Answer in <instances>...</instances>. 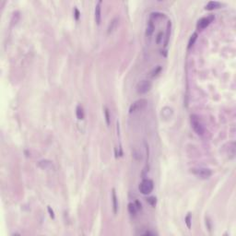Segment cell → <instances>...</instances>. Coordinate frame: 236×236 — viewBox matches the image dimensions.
Listing matches in <instances>:
<instances>
[{
	"instance_id": "obj_8",
	"label": "cell",
	"mask_w": 236,
	"mask_h": 236,
	"mask_svg": "<svg viewBox=\"0 0 236 236\" xmlns=\"http://www.w3.org/2000/svg\"><path fill=\"white\" fill-rule=\"evenodd\" d=\"M38 166L43 170H54V164L49 160H42L38 162Z\"/></svg>"
},
{
	"instance_id": "obj_18",
	"label": "cell",
	"mask_w": 236,
	"mask_h": 236,
	"mask_svg": "<svg viewBox=\"0 0 236 236\" xmlns=\"http://www.w3.org/2000/svg\"><path fill=\"white\" fill-rule=\"evenodd\" d=\"M104 115H105V121H106V124H107V126H110L111 124V117H110V113H109V110L108 108H104Z\"/></svg>"
},
{
	"instance_id": "obj_2",
	"label": "cell",
	"mask_w": 236,
	"mask_h": 236,
	"mask_svg": "<svg viewBox=\"0 0 236 236\" xmlns=\"http://www.w3.org/2000/svg\"><path fill=\"white\" fill-rule=\"evenodd\" d=\"M191 173L193 174H195L196 176L199 177V178H201V179H208L212 174L211 170L209 169V168H205V167L192 168L191 169Z\"/></svg>"
},
{
	"instance_id": "obj_14",
	"label": "cell",
	"mask_w": 236,
	"mask_h": 236,
	"mask_svg": "<svg viewBox=\"0 0 236 236\" xmlns=\"http://www.w3.org/2000/svg\"><path fill=\"white\" fill-rule=\"evenodd\" d=\"M138 209L137 205H136V203H129L128 204V212L131 215L135 216L138 213Z\"/></svg>"
},
{
	"instance_id": "obj_5",
	"label": "cell",
	"mask_w": 236,
	"mask_h": 236,
	"mask_svg": "<svg viewBox=\"0 0 236 236\" xmlns=\"http://www.w3.org/2000/svg\"><path fill=\"white\" fill-rule=\"evenodd\" d=\"M152 87V84L150 80L148 79H143L139 81L138 85H137V92L138 94H146L147 92H149L150 91V88Z\"/></svg>"
},
{
	"instance_id": "obj_4",
	"label": "cell",
	"mask_w": 236,
	"mask_h": 236,
	"mask_svg": "<svg viewBox=\"0 0 236 236\" xmlns=\"http://www.w3.org/2000/svg\"><path fill=\"white\" fill-rule=\"evenodd\" d=\"M147 103H148V101L146 99H139L138 101L134 102L130 105V107H129V114H135L141 110H143L146 107Z\"/></svg>"
},
{
	"instance_id": "obj_16",
	"label": "cell",
	"mask_w": 236,
	"mask_h": 236,
	"mask_svg": "<svg viewBox=\"0 0 236 236\" xmlns=\"http://www.w3.org/2000/svg\"><path fill=\"white\" fill-rule=\"evenodd\" d=\"M171 25H172V23H171V21H169L168 24H167V32H166V39H165V43H164V47H166L168 45L169 37H170V33H171Z\"/></svg>"
},
{
	"instance_id": "obj_10",
	"label": "cell",
	"mask_w": 236,
	"mask_h": 236,
	"mask_svg": "<svg viewBox=\"0 0 236 236\" xmlns=\"http://www.w3.org/2000/svg\"><path fill=\"white\" fill-rule=\"evenodd\" d=\"M112 199H113V210H114V213L117 214V212H118V202H117V200L118 199H117L116 192H115L114 188L112 190Z\"/></svg>"
},
{
	"instance_id": "obj_24",
	"label": "cell",
	"mask_w": 236,
	"mask_h": 236,
	"mask_svg": "<svg viewBox=\"0 0 236 236\" xmlns=\"http://www.w3.org/2000/svg\"><path fill=\"white\" fill-rule=\"evenodd\" d=\"M155 233H153V232H146L143 233V235H154Z\"/></svg>"
},
{
	"instance_id": "obj_11",
	"label": "cell",
	"mask_w": 236,
	"mask_h": 236,
	"mask_svg": "<svg viewBox=\"0 0 236 236\" xmlns=\"http://www.w3.org/2000/svg\"><path fill=\"white\" fill-rule=\"evenodd\" d=\"M221 6V4L218 1H209L208 4L206 5L205 9L206 10H213V9H217L219 8Z\"/></svg>"
},
{
	"instance_id": "obj_21",
	"label": "cell",
	"mask_w": 236,
	"mask_h": 236,
	"mask_svg": "<svg viewBox=\"0 0 236 236\" xmlns=\"http://www.w3.org/2000/svg\"><path fill=\"white\" fill-rule=\"evenodd\" d=\"M74 12H75V14H74V16H75V19L77 20H79V16H80V12H79V10L77 8H75V9H74Z\"/></svg>"
},
{
	"instance_id": "obj_23",
	"label": "cell",
	"mask_w": 236,
	"mask_h": 236,
	"mask_svg": "<svg viewBox=\"0 0 236 236\" xmlns=\"http://www.w3.org/2000/svg\"><path fill=\"white\" fill-rule=\"evenodd\" d=\"M162 32H161L160 33L158 34V37H157V44H160L161 43V41H162Z\"/></svg>"
},
{
	"instance_id": "obj_19",
	"label": "cell",
	"mask_w": 236,
	"mask_h": 236,
	"mask_svg": "<svg viewBox=\"0 0 236 236\" xmlns=\"http://www.w3.org/2000/svg\"><path fill=\"white\" fill-rule=\"evenodd\" d=\"M162 71V67L161 66H158L156 68L153 69V71L151 73V77H156L159 73H160Z\"/></svg>"
},
{
	"instance_id": "obj_7",
	"label": "cell",
	"mask_w": 236,
	"mask_h": 236,
	"mask_svg": "<svg viewBox=\"0 0 236 236\" xmlns=\"http://www.w3.org/2000/svg\"><path fill=\"white\" fill-rule=\"evenodd\" d=\"M102 1L100 0L95 6V11H94V18H95V22L97 25L101 24L102 20Z\"/></svg>"
},
{
	"instance_id": "obj_17",
	"label": "cell",
	"mask_w": 236,
	"mask_h": 236,
	"mask_svg": "<svg viewBox=\"0 0 236 236\" xmlns=\"http://www.w3.org/2000/svg\"><path fill=\"white\" fill-rule=\"evenodd\" d=\"M185 224H186V226H187V228L188 229H191V227H192V215H191V213L189 212V213H188L187 215H186V217H185Z\"/></svg>"
},
{
	"instance_id": "obj_15",
	"label": "cell",
	"mask_w": 236,
	"mask_h": 236,
	"mask_svg": "<svg viewBox=\"0 0 236 236\" xmlns=\"http://www.w3.org/2000/svg\"><path fill=\"white\" fill-rule=\"evenodd\" d=\"M197 36H198L197 32H194V33L191 35V37H190L189 41H188V45H187V48H188V49L191 48V47L195 44V43H196V41L197 40Z\"/></svg>"
},
{
	"instance_id": "obj_13",
	"label": "cell",
	"mask_w": 236,
	"mask_h": 236,
	"mask_svg": "<svg viewBox=\"0 0 236 236\" xmlns=\"http://www.w3.org/2000/svg\"><path fill=\"white\" fill-rule=\"evenodd\" d=\"M76 115H77V118H78L79 120H83L84 119L85 114H84L83 107H82L81 105H78V106H77V108H76Z\"/></svg>"
},
{
	"instance_id": "obj_9",
	"label": "cell",
	"mask_w": 236,
	"mask_h": 236,
	"mask_svg": "<svg viewBox=\"0 0 236 236\" xmlns=\"http://www.w3.org/2000/svg\"><path fill=\"white\" fill-rule=\"evenodd\" d=\"M118 22H119V19L118 18H114V20H112L109 23V26H108V29H107V32L108 34L112 33L114 29H116V27L118 26Z\"/></svg>"
},
{
	"instance_id": "obj_6",
	"label": "cell",
	"mask_w": 236,
	"mask_h": 236,
	"mask_svg": "<svg viewBox=\"0 0 236 236\" xmlns=\"http://www.w3.org/2000/svg\"><path fill=\"white\" fill-rule=\"evenodd\" d=\"M214 20V16L213 15H210V16H208V17H204V18H201L198 21H197V29H199V31H201V29H204L208 27L210 23L213 21Z\"/></svg>"
},
{
	"instance_id": "obj_3",
	"label": "cell",
	"mask_w": 236,
	"mask_h": 236,
	"mask_svg": "<svg viewBox=\"0 0 236 236\" xmlns=\"http://www.w3.org/2000/svg\"><path fill=\"white\" fill-rule=\"evenodd\" d=\"M153 188H154V184L150 179H144L138 186L140 193L143 195H150L153 191Z\"/></svg>"
},
{
	"instance_id": "obj_22",
	"label": "cell",
	"mask_w": 236,
	"mask_h": 236,
	"mask_svg": "<svg viewBox=\"0 0 236 236\" xmlns=\"http://www.w3.org/2000/svg\"><path fill=\"white\" fill-rule=\"evenodd\" d=\"M47 209H48V212H49L50 217L52 218V219H55V212H54V210H53V209H51V206H48V208H47Z\"/></svg>"
},
{
	"instance_id": "obj_1",
	"label": "cell",
	"mask_w": 236,
	"mask_h": 236,
	"mask_svg": "<svg viewBox=\"0 0 236 236\" xmlns=\"http://www.w3.org/2000/svg\"><path fill=\"white\" fill-rule=\"evenodd\" d=\"M190 123L193 130L198 136H203L205 133V127L202 122L200 121L199 117L197 114H191L190 116Z\"/></svg>"
},
{
	"instance_id": "obj_12",
	"label": "cell",
	"mask_w": 236,
	"mask_h": 236,
	"mask_svg": "<svg viewBox=\"0 0 236 236\" xmlns=\"http://www.w3.org/2000/svg\"><path fill=\"white\" fill-rule=\"evenodd\" d=\"M154 29H155V26L153 24V21L152 20H150L149 22H148L147 24V29H146V36L147 37H150L153 32H154Z\"/></svg>"
},
{
	"instance_id": "obj_20",
	"label": "cell",
	"mask_w": 236,
	"mask_h": 236,
	"mask_svg": "<svg viewBox=\"0 0 236 236\" xmlns=\"http://www.w3.org/2000/svg\"><path fill=\"white\" fill-rule=\"evenodd\" d=\"M147 201L149 202L151 206H155L156 205V197H150L147 199Z\"/></svg>"
},
{
	"instance_id": "obj_25",
	"label": "cell",
	"mask_w": 236,
	"mask_h": 236,
	"mask_svg": "<svg viewBox=\"0 0 236 236\" xmlns=\"http://www.w3.org/2000/svg\"><path fill=\"white\" fill-rule=\"evenodd\" d=\"M136 205H137V206H138V209H141V204H140L138 201H136Z\"/></svg>"
}]
</instances>
